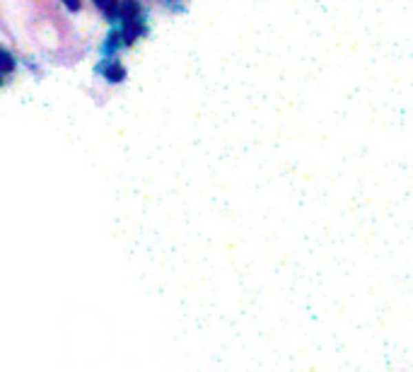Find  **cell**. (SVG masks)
Here are the masks:
<instances>
[{
	"label": "cell",
	"mask_w": 413,
	"mask_h": 372,
	"mask_svg": "<svg viewBox=\"0 0 413 372\" xmlns=\"http://www.w3.org/2000/svg\"><path fill=\"white\" fill-rule=\"evenodd\" d=\"M116 12L123 17V20H136L138 12H140V10H138L136 0H123V3H118V10Z\"/></svg>",
	"instance_id": "obj_2"
},
{
	"label": "cell",
	"mask_w": 413,
	"mask_h": 372,
	"mask_svg": "<svg viewBox=\"0 0 413 372\" xmlns=\"http://www.w3.org/2000/svg\"><path fill=\"white\" fill-rule=\"evenodd\" d=\"M63 3L70 8V10H78V8H80V0H63Z\"/></svg>",
	"instance_id": "obj_6"
},
{
	"label": "cell",
	"mask_w": 413,
	"mask_h": 372,
	"mask_svg": "<svg viewBox=\"0 0 413 372\" xmlns=\"http://www.w3.org/2000/svg\"><path fill=\"white\" fill-rule=\"evenodd\" d=\"M10 68H12V58L0 51V70H10Z\"/></svg>",
	"instance_id": "obj_5"
},
{
	"label": "cell",
	"mask_w": 413,
	"mask_h": 372,
	"mask_svg": "<svg viewBox=\"0 0 413 372\" xmlns=\"http://www.w3.org/2000/svg\"><path fill=\"white\" fill-rule=\"evenodd\" d=\"M94 6H97L104 15L112 17V15H116V10H118V0H94Z\"/></svg>",
	"instance_id": "obj_3"
},
{
	"label": "cell",
	"mask_w": 413,
	"mask_h": 372,
	"mask_svg": "<svg viewBox=\"0 0 413 372\" xmlns=\"http://www.w3.org/2000/svg\"><path fill=\"white\" fill-rule=\"evenodd\" d=\"M104 75H107L112 83H118V80H123V75H126V73H123L121 65L112 63V65H107V68H104Z\"/></svg>",
	"instance_id": "obj_4"
},
{
	"label": "cell",
	"mask_w": 413,
	"mask_h": 372,
	"mask_svg": "<svg viewBox=\"0 0 413 372\" xmlns=\"http://www.w3.org/2000/svg\"><path fill=\"white\" fill-rule=\"evenodd\" d=\"M143 32V25H140V20H123V41H128L131 44L133 39H136L138 34Z\"/></svg>",
	"instance_id": "obj_1"
}]
</instances>
